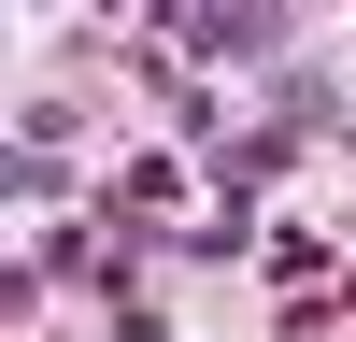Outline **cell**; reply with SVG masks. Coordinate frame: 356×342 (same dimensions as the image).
Here are the masks:
<instances>
[{"label":"cell","instance_id":"1","mask_svg":"<svg viewBox=\"0 0 356 342\" xmlns=\"http://www.w3.org/2000/svg\"><path fill=\"white\" fill-rule=\"evenodd\" d=\"M186 43H200V57H257V43H271V15H186Z\"/></svg>","mask_w":356,"mask_h":342}]
</instances>
